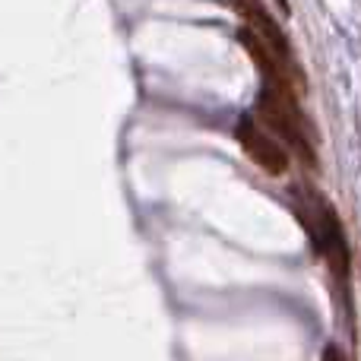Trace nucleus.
Wrapping results in <instances>:
<instances>
[{
	"instance_id": "nucleus-1",
	"label": "nucleus",
	"mask_w": 361,
	"mask_h": 361,
	"mask_svg": "<svg viewBox=\"0 0 361 361\" xmlns=\"http://www.w3.org/2000/svg\"><path fill=\"white\" fill-rule=\"evenodd\" d=\"M254 118L279 140L288 149V156H295L301 165L314 169L317 165V152H314V133L307 124L305 111L298 108V99L288 89H273L263 86V92L257 95V111Z\"/></svg>"
},
{
	"instance_id": "nucleus-2",
	"label": "nucleus",
	"mask_w": 361,
	"mask_h": 361,
	"mask_svg": "<svg viewBox=\"0 0 361 361\" xmlns=\"http://www.w3.org/2000/svg\"><path fill=\"white\" fill-rule=\"evenodd\" d=\"M235 137H238V146L244 149V156H247L260 171H267L269 178H282L288 169H292L288 149L254 118V114H241V118H238Z\"/></svg>"
},
{
	"instance_id": "nucleus-3",
	"label": "nucleus",
	"mask_w": 361,
	"mask_h": 361,
	"mask_svg": "<svg viewBox=\"0 0 361 361\" xmlns=\"http://www.w3.org/2000/svg\"><path fill=\"white\" fill-rule=\"evenodd\" d=\"M238 42H241V48L250 54V61H254V67L260 70L263 76V86H273V89H288V92H295V80H298V86H305V76H301V70L288 67L286 61H282L279 54H276L273 48H269L267 42H263L260 35H257L254 29H238Z\"/></svg>"
},
{
	"instance_id": "nucleus-4",
	"label": "nucleus",
	"mask_w": 361,
	"mask_h": 361,
	"mask_svg": "<svg viewBox=\"0 0 361 361\" xmlns=\"http://www.w3.org/2000/svg\"><path fill=\"white\" fill-rule=\"evenodd\" d=\"M231 4H235V6H238V13H241V16L247 19V29H254L257 35H260L263 42H267L269 48H273L276 54H279L282 61L288 63V67H295V61H292V48H288L286 32H282V29H279V23H276V19L267 13V6L257 4V0H231ZM295 70H298V67H295Z\"/></svg>"
}]
</instances>
